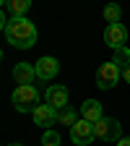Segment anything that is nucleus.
Instances as JSON below:
<instances>
[{"label":"nucleus","mask_w":130,"mask_h":146,"mask_svg":"<svg viewBox=\"0 0 130 146\" xmlns=\"http://www.w3.org/2000/svg\"><path fill=\"white\" fill-rule=\"evenodd\" d=\"M5 39L16 50H29L36 44V26L26 16H11L5 24Z\"/></svg>","instance_id":"1"},{"label":"nucleus","mask_w":130,"mask_h":146,"mask_svg":"<svg viewBox=\"0 0 130 146\" xmlns=\"http://www.w3.org/2000/svg\"><path fill=\"white\" fill-rule=\"evenodd\" d=\"M13 104L18 112H34V107L39 104V91L34 89V84H26V86H16L13 94H11Z\"/></svg>","instance_id":"2"},{"label":"nucleus","mask_w":130,"mask_h":146,"mask_svg":"<svg viewBox=\"0 0 130 146\" xmlns=\"http://www.w3.org/2000/svg\"><path fill=\"white\" fill-rule=\"evenodd\" d=\"M94 136L107 143H117L122 138V125L115 117H102L99 123H94Z\"/></svg>","instance_id":"3"},{"label":"nucleus","mask_w":130,"mask_h":146,"mask_svg":"<svg viewBox=\"0 0 130 146\" xmlns=\"http://www.w3.org/2000/svg\"><path fill=\"white\" fill-rule=\"evenodd\" d=\"M120 76H122V70H120L112 60H109V63H102L99 70H96V86L107 91V89H112V86L120 81Z\"/></svg>","instance_id":"4"},{"label":"nucleus","mask_w":130,"mask_h":146,"mask_svg":"<svg viewBox=\"0 0 130 146\" xmlns=\"http://www.w3.org/2000/svg\"><path fill=\"white\" fill-rule=\"evenodd\" d=\"M70 138L76 146H88L91 141H94V123H86V120H78L76 125L70 128Z\"/></svg>","instance_id":"5"},{"label":"nucleus","mask_w":130,"mask_h":146,"mask_svg":"<svg viewBox=\"0 0 130 146\" xmlns=\"http://www.w3.org/2000/svg\"><path fill=\"white\" fill-rule=\"evenodd\" d=\"M125 39H127V29L122 24H107V29H104V42L112 47V50L122 47Z\"/></svg>","instance_id":"6"},{"label":"nucleus","mask_w":130,"mask_h":146,"mask_svg":"<svg viewBox=\"0 0 130 146\" xmlns=\"http://www.w3.org/2000/svg\"><path fill=\"white\" fill-rule=\"evenodd\" d=\"M31 117H34L36 125H42V128H47V131H49V125L57 123V110L49 107V104H36L34 112H31Z\"/></svg>","instance_id":"7"},{"label":"nucleus","mask_w":130,"mask_h":146,"mask_svg":"<svg viewBox=\"0 0 130 146\" xmlns=\"http://www.w3.org/2000/svg\"><path fill=\"white\" fill-rule=\"evenodd\" d=\"M36 68V78H42V81H52L55 76H57V70H60V63L55 60V58H39L34 63Z\"/></svg>","instance_id":"8"},{"label":"nucleus","mask_w":130,"mask_h":146,"mask_svg":"<svg viewBox=\"0 0 130 146\" xmlns=\"http://www.w3.org/2000/svg\"><path fill=\"white\" fill-rule=\"evenodd\" d=\"M44 99H47V104H49V107L60 110V107H65V104H68V89H65V86H60V84H52V86L44 91Z\"/></svg>","instance_id":"9"},{"label":"nucleus","mask_w":130,"mask_h":146,"mask_svg":"<svg viewBox=\"0 0 130 146\" xmlns=\"http://www.w3.org/2000/svg\"><path fill=\"white\" fill-rule=\"evenodd\" d=\"M36 78V68L31 65V63H16L13 65V81L18 84V86H26V84H31Z\"/></svg>","instance_id":"10"},{"label":"nucleus","mask_w":130,"mask_h":146,"mask_svg":"<svg viewBox=\"0 0 130 146\" xmlns=\"http://www.w3.org/2000/svg\"><path fill=\"white\" fill-rule=\"evenodd\" d=\"M102 117H104V112H102V104L96 99H86L81 104V120H86V123H99Z\"/></svg>","instance_id":"11"},{"label":"nucleus","mask_w":130,"mask_h":146,"mask_svg":"<svg viewBox=\"0 0 130 146\" xmlns=\"http://www.w3.org/2000/svg\"><path fill=\"white\" fill-rule=\"evenodd\" d=\"M78 115H81V112H76L70 104H65V107H60V110H57V123H60V125H70V128H73V125L81 120Z\"/></svg>","instance_id":"12"},{"label":"nucleus","mask_w":130,"mask_h":146,"mask_svg":"<svg viewBox=\"0 0 130 146\" xmlns=\"http://www.w3.org/2000/svg\"><path fill=\"white\" fill-rule=\"evenodd\" d=\"M5 8L11 11V16H26V11L31 8V0H5Z\"/></svg>","instance_id":"13"},{"label":"nucleus","mask_w":130,"mask_h":146,"mask_svg":"<svg viewBox=\"0 0 130 146\" xmlns=\"http://www.w3.org/2000/svg\"><path fill=\"white\" fill-rule=\"evenodd\" d=\"M112 63H115V65H117L120 70H125V68L130 65V50H127L125 44L115 50V58H112Z\"/></svg>","instance_id":"14"},{"label":"nucleus","mask_w":130,"mask_h":146,"mask_svg":"<svg viewBox=\"0 0 130 146\" xmlns=\"http://www.w3.org/2000/svg\"><path fill=\"white\" fill-rule=\"evenodd\" d=\"M120 16H122V8H120L117 3H107V5H104V21L120 24Z\"/></svg>","instance_id":"15"},{"label":"nucleus","mask_w":130,"mask_h":146,"mask_svg":"<svg viewBox=\"0 0 130 146\" xmlns=\"http://www.w3.org/2000/svg\"><path fill=\"white\" fill-rule=\"evenodd\" d=\"M42 143H44V146H60V133H57V131H44Z\"/></svg>","instance_id":"16"},{"label":"nucleus","mask_w":130,"mask_h":146,"mask_svg":"<svg viewBox=\"0 0 130 146\" xmlns=\"http://www.w3.org/2000/svg\"><path fill=\"white\" fill-rule=\"evenodd\" d=\"M5 24H8V18H5L3 11H0V31H5Z\"/></svg>","instance_id":"17"},{"label":"nucleus","mask_w":130,"mask_h":146,"mask_svg":"<svg viewBox=\"0 0 130 146\" xmlns=\"http://www.w3.org/2000/svg\"><path fill=\"white\" fill-rule=\"evenodd\" d=\"M117 146H130V136H122V138L117 141Z\"/></svg>","instance_id":"18"},{"label":"nucleus","mask_w":130,"mask_h":146,"mask_svg":"<svg viewBox=\"0 0 130 146\" xmlns=\"http://www.w3.org/2000/svg\"><path fill=\"white\" fill-rule=\"evenodd\" d=\"M122 78H125V81H127V84H130V65H127V68H125V70H122Z\"/></svg>","instance_id":"19"},{"label":"nucleus","mask_w":130,"mask_h":146,"mask_svg":"<svg viewBox=\"0 0 130 146\" xmlns=\"http://www.w3.org/2000/svg\"><path fill=\"white\" fill-rule=\"evenodd\" d=\"M3 5H5V0H0V11H3Z\"/></svg>","instance_id":"20"},{"label":"nucleus","mask_w":130,"mask_h":146,"mask_svg":"<svg viewBox=\"0 0 130 146\" xmlns=\"http://www.w3.org/2000/svg\"><path fill=\"white\" fill-rule=\"evenodd\" d=\"M0 63H3V50H0Z\"/></svg>","instance_id":"21"},{"label":"nucleus","mask_w":130,"mask_h":146,"mask_svg":"<svg viewBox=\"0 0 130 146\" xmlns=\"http://www.w3.org/2000/svg\"><path fill=\"white\" fill-rule=\"evenodd\" d=\"M8 146H21V143H8Z\"/></svg>","instance_id":"22"}]
</instances>
